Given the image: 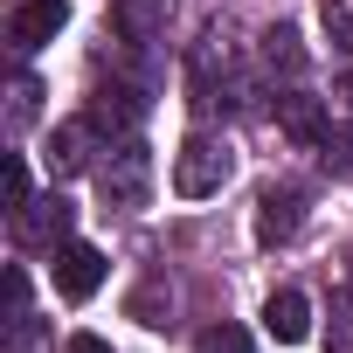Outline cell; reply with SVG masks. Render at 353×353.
Masks as SVG:
<instances>
[{
	"instance_id": "cell-1",
	"label": "cell",
	"mask_w": 353,
	"mask_h": 353,
	"mask_svg": "<svg viewBox=\"0 0 353 353\" xmlns=\"http://www.w3.org/2000/svg\"><path fill=\"white\" fill-rule=\"evenodd\" d=\"M229 181H236V152H229V139H208V132H194L181 152H173V194L208 201V194H222Z\"/></svg>"
},
{
	"instance_id": "cell-2",
	"label": "cell",
	"mask_w": 353,
	"mask_h": 353,
	"mask_svg": "<svg viewBox=\"0 0 353 353\" xmlns=\"http://www.w3.org/2000/svg\"><path fill=\"white\" fill-rule=\"evenodd\" d=\"M97 194H104V208H145V194H152V152L139 139H118L97 159Z\"/></svg>"
},
{
	"instance_id": "cell-3",
	"label": "cell",
	"mask_w": 353,
	"mask_h": 353,
	"mask_svg": "<svg viewBox=\"0 0 353 353\" xmlns=\"http://www.w3.org/2000/svg\"><path fill=\"white\" fill-rule=\"evenodd\" d=\"M104 139H132V125L145 118V83L139 77H111L97 97H90V111H83Z\"/></svg>"
},
{
	"instance_id": "cell-4",
	"label": "cell",
	"mask_w": 353,
	"mask_h": 353,
	"mask_svg": "<svg viewBox=\"0 0 353 353\" xmlns=\"http://www.w3.org/2000/svg\"><path fill=\"white\" fill-rule=\"evenodd\" d=\"M70 229H77V208H70L56 188H49V194H35V201L14 215V236H21V243H42V250H63V243H70Z\"/></svg>"
},
{
	"instance_id": "cell-5",
	"label": "cell",
	"mask_w": 353,
	"mask_h": 353,
	"mask_svg": "<svg viewBox=\"0 0 353 353\" xmlns=\"http://www.w3.org/2000/svg\"><path fill=\"white\" fill-rule=\"evenodd\" d=\"M70 28V0H21V8L8 14V42L28 56V49H42V42H56Z\"/></svg>"
},
{
	"instance_id": "cell-6",
	"label": "cell",
	"mask_w": 353,
	"mask_h": 353,
	"mask_svg": "<svg viewBox=\"0 0 353 353\" xmlns=\"http://www.w3.org/2000/svg\"><path fill=\"white\" fill-rule=\"evenodd\" d=\"M97 139H104V132H97L90 118H63V125L49 132V152H42V159H49V181H70V173H83Z\"/></svg>"
},
{
	"instance_id": "cell-7",
	"label": "cell",
	"mask_w": 353,
	"mask_h": 353,
	"mask_svg": "<svg viewBox=\"0 0 353 353\" xmlns=\"http://www.w3.org/2000/svg\"><path fill=\"white\" fill-rule=\"evenodd\" d=\"M97 284H104V250L70 236V243L56 250V291H63V298H90Z\"/></svg>"
},
{
	"instance_id": "cell-8",
	"label": "cell",
	"mask_w": 353,
	"mask_h": 353,
	"mask_svg": "<svg viewBox=\"0 0 353 353\" xmlns=\"http://www.w3.org/2000/svg\"><path fill=\"white\" fill-rule=\"evenodd\" d=\"M166 21H173V0H111V28H118V42H132V49L159 42Z\"/></svg>"
},
{
	"instance_id": "cell-9",
	"label": "cell",
	"mask_w": 353,
	"mask_h": 353,
	"mask_svg": "<svg viewBox=\"0 0 353 353\" xmlns=\"http://www.w3.org/2000/svg\"><path fill=\"white\" fill-rule=\"evenodd\" d=\"M298 229H305V194H298V188H270V194L256 201V243L277 250V243H291Z\"/></svg>"
},
{
	"instance_id": "cell-10",
	"label": "cell",
	"mask_w": 353,
	"mask_h": 353,
	"mask_svg": "<svg viewBox=\"0 0 353 353\" xmlns=\"http://www.w3.org/2000/svg\"><path fill=\"white\" fill-rule=\"evenodd\" d=\"M270 118H277L298 145H319V139H325V104L305 97V90H277V97H270Z\"/></svg>"
},
{
	"instance_id": "cell-11",
	"label": "cell",
	"mask_w": 353,
	"mask_h": 353,
	"mask_svg": "<svg viewBox=\"0 0 353 353\" xmlns=\"http://www.w3.org/2000/svg\"><path fill=\"white\" fill-rule=\"evenodd\" d=\"M263 325H270V339H284V346L312 339V298H305V291H270Z\"/></svg>"
},
{
	"instance_id": "cell-12",
	"label": "cell",
	"mask_w": 353,
	"mask_h": 353,
	"mask_svg": "<svg viewBox=\"0 0 353 353\" xmlns=\"http://www.w3.org/2000/svg\"><path fill=\"white\" fill-rule=\"evenodd\" d=\"M263 70H270V77H277V70H284V77H298V70H305V42H298V28H291V21L263 28Z\"/></svg>"
},
{
	"instance_id": "cell-13",
	"label": "cell",
	"mask_w": 353,
	"mask_h": 353,
	"mask_svg": "<svg viewBox=\"0 0 353 353\" xmlns=\"http://www.w3.org/2000/svg\"><path fill=\"white\" fill-rule=\"evenodd\" d=\"M35 111H42V83H35L28 70H14V83H8V132L35 125Z\"/></svg>"
},
{
	"instance_id": "cell-14",
	"label": "cell",
	"mask_w": 353,
	"mask_h": 353,
	"mask_svg": "<svg viewBox=\"0 0 353 353\" xmlns=\"http://www.w3.org/2000/svg\"><path fill=\"white\" fill-rule=\"evenodd\" d=\"M194 353H256V346H250V332H243V325L215 319V325H201V332H194Z\"/></svg>"
},
{
	"instance_id": "cell-15",
	"label": "cell",
	"mask_w": 353,
	"mask_h": 353,
	"mask_svg": "<svg viewBox=\"0 0 353 353\" xmlns=\"http://www.w3.org/2000/svg\"><path fill=\"white\" fill-rule=\"evenodd\" d=\"M319 152H325V166H339V173H353V125H325V139H319Z\"/></svg>"
},
{
	"instance_id": "cell-16",
	"label": "cell",
	"mask_w": 353,
	"mask_h": 353,
	"mask_svg": "<svg viewBox=\"0 0 353 353\" xmlns=\"http://www.w3.org/2000/svg\"><path fill=\"white\" fill-rule=\"evenodd\" d=\"M325 35H332V49L353 56V0H325Z\"/></svg>"
},
{
	"instance_id": "cell-17",
	"label": "cell",
	"mask_w": 353,
	"mask_h": 353,
	"mask_svg": "<svg viewBox=\"0 0 353 353\" xmlns=\"http://www.w3.org/2000/svg\"><path fill=\"white\" fill-rule=\"evenodd\" d=\"M42 346H49L42 319H14V325H8V353H42Z\"/></svg>"
},
{
	"instance_id": "cell-18",
	"label": "cell",
	"mask_w": 353,
	"mask_h": 353,
	"mask_svg": "<svg viewBox=\"0 0 353 353\" xmlns=\"http://www.w3.org/2000/svg\"><path fill=\"white\" fill-rule=\"evenodd\" d=\"M28 201H35V194H28V159H21V152H8V208L21 215Z\"/></svg>"
},
{
	"instance_id": "cell-19",
	"label": "cell",
	"mask_w": 353,
	"mask_h": 353,
	"mask_svg": "<svg viewBox=\"0 0 353 353\" xmlns=\"http://www.w3.org/2000/svg\"><path fill=\"white\" fill-rule=\"evenodd\" d=\"M28 319V270H8V325Z\"/></svg>"
},
{
	"instance_id": "cell-20",
	"label": "cell",
	"mask_w": 353,
	"mask_h": 353,
	"mask_svg": "<svg viewBox=\"0 0 353 353\" xmlns=\"http://www.w3.org/2000/svg\"><path fill=\"white\" fill-rule=\"evenodd\" d=\"M63 353H111V346H104V339H97V332H77V339H70V346H63Z\"/></svg>"
},
{
	"instance_id": "cell-21",
	"label": "cell",
	"mask_w": 353,
	"mask_h": 353,
	"mask_svg": "<svg viewBox=\"0 0 353 353\" xmlns=\"http://www.w3.org/2000/svg\"><path fill=\"white\" fill-rule=\"evenodd\" d=\"M346 97H353V77H346Z\"/></svg>"
}]
</instances>
